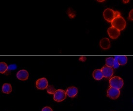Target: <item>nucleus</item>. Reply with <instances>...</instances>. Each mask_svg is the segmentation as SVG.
Returning <instances> with one entry per match:
<instances>
[{
  "mask_svg": "<svg viewBox=\"0 0 133 111\" xmlns=\"http://www.w3.org/2000/svg\"><path fill=\"white\" fill-rule=\"evenodd\" d=\"M129 18L131 20H133V9L130 11Z\"/></svg>",
  "mask_w": 133,
  "mask_h": 111,
  "instance_id": "nucleus-19",
  "label": "nucleus"
},
{
  "mask_svg": "<svg viewBox=\"0 0 133 111\" xmlns=\"http://www.w3.org/2000/svg\"><path fill=\"white\" fill-rule=\"evenodd\" d=\"M92 76L96 80H101L104 77L101 70L99 69L95 70L92 73Z\"/></svg>",
  "mask_w": 133,
  "mask_h": 111,
  "instance_id": "nucleus-12",
  "label": "nucleus"
},
{
  "mask_svg": "<svg viewBox=\"0 0 133 111\" xmlns=\"http://www.w3.org/2000/svg\"><path fill=\"white\" fill-rule=\"evenodd\" d=\"M8 69V67L6 63L4 62H1L0 63V73H5Z\"/></svg>",
  "mask_w": 133,
  "mask_h": 111,
  "instance_id": "nucleus-15",
  "label": "nucleus"
},
{
  "mask_svg": "<svg viewBox=\"0 0 133 111\" xmlns=\"http://www.w3.org/2000/svg\"><path fill=\"white\" fill-rule=\"evenodd\" d=\"M48 81L46 78L44 77L39 79L36 82V87L38 89H45L48 87Z\"/></svg>",
  "mask_w": 133,
  "mask_h": 111,
  "instance_id": "nucleus-6",
  "label": "nucleus"
},
{
  "mask_svg": "<svg viewBox=\"0 0 133 111\" xmlns=\"http://www.w3.org/2000/svg\"><path fill=\"white\" fill-rule=\"evenodd\" d=\"M67 95L70 98L75 97L78 93V89L77 88L75 87H68L66 91Z\"/></svg>",
  "mask_w": 133,
  "mask_h": 111,
  "instance_id": "nucleus-10",
  "label": "nucleus"
},
{
  "mask_svg": "<svg viewBox=\"0 0 133 111\" xmlns=\"http://www.w3.org/2000/svg\"><path fill=\"white\" fill-rule=\"evenodd\" d=\"M42 111H53V110L51 108L46 106L42 109Z\"/></svg>",
  "mask_w": 133,
  "mask_h": 111,
  "instance_id": "nucleus-20",
  "label": "nucleus"
},
{
  "mask_svg": "<svg viewBox=\"0 0 133 111\" xmlns=\"http://www.w3.org/2000/svg\"><path fill=\"white\" fill-rule=\"evenodd\" d=\"M119 64L118 61V59H117V56H115L114 58V65H113V67L115 69H117L119 67Z\"/></svg>",
  "mask_w": 133,
  "mask_h": 111,
  "instance_id": "nucleus-18",
  "label": "nucleus"
},
{
  "mask_svg": "<svg viewBox=\"0 0 133 111\" xmlns=\"http://www.w3.org/2000/svg\"><path fill=\"white\" fill-rule=\"evenodd\" d=\"M12 86L10 84H4L2 88V91L4 93L9 94L12 92Z\"/></svg>",
  "mask_w": 133,
  "mask_h": 111,
  "instance_id": "nucleus-13",
  "label": "nucleus"
},
{
  "mask_svg": "<svg viewBox=\"0 0 133 111\" xmlns=\"http://www.w3.org/2000/svg\"><path fill=\"white\" fill-rule=\"evenodd\" d=\"M111 23L112 26L117 29L119 31L123 30L126 27V21L122 16L116 17Z\"/></svg>",
  "mask_w": 133,
  "mask_h": 111,
  "instance_id": "nucleus-2",
  "label": "nucleus"
},
{
  "mask_svg": "<svg viewBox=\"0 0 133 111\" xmlns=\"http://www.w3.org/2000/svg\"><path fill=\"white\" fill-rule=\"evenodd\" d=\"M114 58L113 57H109L107 58L105 60V64L107 66L112 67L114 65Z\"/></svg>",
  "mask_w": 133,
  "mask_h": 111,
  "instance_id": "nucleus-16",
  "label": "nucleus"
},
{
  "mask_svg": "<svg viewBox=\"0 0 133 111\" xmlns=\"http://www.w3.org/2000/svg\"><path fill=\"white\" fill-rule=\"evenodd\" d=\"M17 77L19 80L22 81L27 80L29 77V73L25 70H21L18 72Z\"/></svg>",
  "mask_w": 133,
  "mask_h": 111,
  "instance_id": "nucleus-9",
  "label": "nucleus"
},
{
  "mask_svg": "<svg viewBox=\"0 0 133 111\" xmlns=\"http://www.w3.org/2000/svg\"><path fill=\"white\" fill-rule=\"evenodd\" d=\"M99 2H104L105 0H97Z\"/></svg>",
  "mask_w": 133,
  "mask_h": 111,
  "instance_id": "nucleus-21",
  "label": "nucleus"
},
{
  "mask_svg": "<svg viewBox=\"0 0 133 111\" xmlns=\"http://www.w3.org/2000/svg\"><path fill=\"white\" fill-rule=\"evenodd\" d=\"M103 16L105 20L108 22H111L117 17L121 16V13L118 11H115L110 8H107L103 13Z\"/></svg>",
  "mask_w": 133,
  "mask_h": 111,
  "instance_id": "nucleus-1",
  "label": "nucleus"
},
{
  "mask_svg": "<svg viewBox=\"0 0 133 111\" xmlns=\"http://www.w3.org/2000/svg\"><path fill=\"white\" fill-rule=\"evenodd\" d=\"M54 100L57 102H61L66 98V93L62 89H58L54 93Z\"/></svg>",
  "mask_w": 133,
  "mask_h": 111,
  "instance_id": "nucleus-4",
  "label": "nucleus"
},
{
  "mask_svg": "<svg viewBox=\"0 0 133 111\" xmlns=\"http://www.w3.org/2000/svg\"><path fill=\"white\" fill-rule=\"evenodd\" d=\"M120 90L114 87H110L107 91V96L112 100H116L119 97Z\"/></svg>",
  "mask_w": 133,
  "mask_h": 111,
  "instance_id": "nucleus-5",
  "label": "nucleus"
},
{
  "mask_svg": "<svg viewBox=\"0 0 133 111\" xmlns=\"http://www.w3.org/2000/svg\"><path fill=\"white\" fill-rule=\"evenodd\" d=\"M46 88H47V92L49 94H54V92L56 91V90L55 89L54 87H53V86H51V85L48 86V87Z\"/></svg>",
  "mask_w": 133,
  "mask_h": 111,
  "instance_id": "nucleus-17",
  "label": "nucleus"
},
{
  "mask_svg": "<svg viewBox=\"0 0 133 111\" xmlns=\"http://www.w3.org/2000/svg\"><path fill=\"white\" fill-rule=\"evenodd\" d=\"M101 70L103 74V76L105 78H109L111 77L113 74L114 71L112 67L105 65L104 66Z\"/></svg>",
  "mask_w": 133,
  "mask_h": 111,
  "instance_id": "nucleus-8",
  "label": "nucleus"
},
{
  "mask_svg": "<svg viewBox=\"0 0 133 111\" xmlns=\"http://www.w3.org/2000/svg\"><path fill=\"white\" fill-rule=\"evenodd\" d=\"M108 33L110 38L112 39L117 38L120 35V31L119 30L113 26L108 29Z\"/></svg>",
  "mask_w": 133,
  "mask_h": 111,
  "instance_id": "nucleus-7",
  "label": "nucleus"
},
{
  "mask_svg": "<svg viewBox=\"0 0 133 111\" xmlns=\"http://www.w3.org/2000/svg\"><path fill=\"white\" fill-rule=\"evenodd\" d=\"M110 87L117 89H121L123 86V79L119 77H114L109 80Z\"/></svg>",
  "mask_w": 133,
  "mask_h": 111,
  "instance_id": "nucleus-3",
  "label": "nucleus"
},
{
  "mask_svg": "<svg viewBox=\"0 0 133 111\" xmlns=\"http://www.w3.org/2000/svg\"><path fill=\"white\" fill-rule=\"evenodd\" d=\"M100 46L104 50H107L110 47V42L109 39L104 38L100 40Z\"/></svg>",
  "mask_w": 133,
  "mask_h": 111,
  "instance_id": "nucleus-11",
  "label": "nucleus"
},
{
  "mask_svg": "<svg viewBox=\"0 0 133 111\" xmlns=\"http://www.w3.org/2000/svg\"><path fill=\"white\" fill-rule=\"evenodd\" d=\"M117 59L119 65H124L127 62V58L126 56H117Z\"/></svg>",
  "mask_w": 133,
  "mask_h": 111,
  "instance_id": "nucleus-14",
  "label": "nucleus"
}]
</instances>
